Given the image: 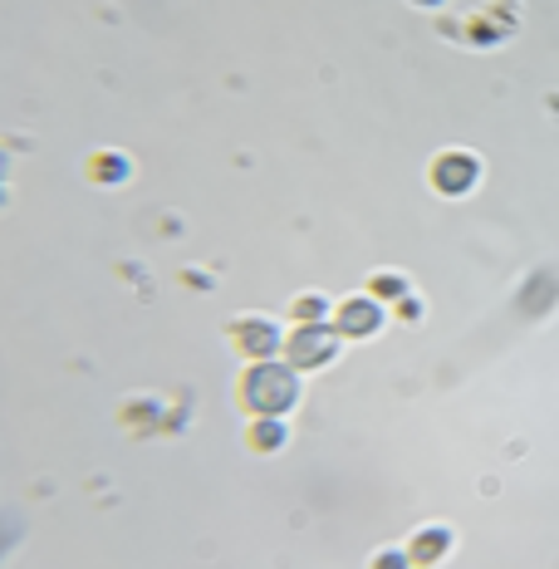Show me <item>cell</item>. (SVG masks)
Here are the masks:
<instances>
[{
    "label": "cell",
    "instance_id": "obj_1",
    "mask_svg": "<svg viewBox=\"0 0 559 569\" xmlns=\"http://www.w3.org/2000/svg\"><path fill=\"white\" fill-rule=\"evenodd\" d=\"M236 393L256 412V418H285L300 402V369L290 363H246V373L236 378Z\"/></svg>",
    "mask_w": 559,
    "mask_h": 569
},
{
    "label": "cell",
    "instance_id": "obj_5",
    "mask_svg": "<svg viewBox=\"0 0 559 569\" xmlns=\"http://www.w3.org/2000/svg\"><path fill=\"white\" fill-rule=\"evenodd\" d=\"M329 325L339 329V339H373L378 329H383V305L363 290V295H353V300H343Z\"/></svg>",
    "mask_w": 559,
    "mask_h": 569
},
{
    "label": "cell",
    "instance_id": "obj_8",
    "mask_svg": "<svg viewBox=\"0 0 559 569\" xmlns=\"http://www.w3.org/2000/svg\"><path fill=\"white\" fill-rule=\"evenodd\" d=\"M246 442H251V452H260V457L280 452V447L290 442V432H285V418H256L251 432H246Z\"/></svg>",
    "mask_w": 559,
    "mask_h": 569
},
{
    "label": "cell",
    "instance_id": "obj_7",
    "mask_svg": "<svg viewBox=\"0 0 559 569\" xmlns=\"http://www.w3.org/2000/svg\"><path fill=\"white\" fill-rule=\"evenodd\" d=\"M128 177H133V158L128 152L103 148L89 158V182H128Z\"/></svg>",
    "mask_w": 559,
    "mask_h": 569
},
{
    "label": "cell",
    "instance_id": "obj_10",
    "mask_svg": "<svg viewBox=\"0 0 559 569\" xmlns=\"http://www.w3.org/2000/svg\"><path fill=\"white\" fill-rule=\"evenodd\" d=\"M290 319L295 325H329V300L325 295H300V300L290 305Z\"/></svg>",
    "mask_w": 559,
    "mask_h": 569
},
{
    "label": "cell",
    "instance_id": "obj_2",
    "mask_svg": "<svg viewBox=\"0 0 559 569\" xmlns=\"http://www.w3.org/2000/svg\"><path fill=\"white\" fill-rule=\"evenodd\" d=\"M339 353V329L335 325H295L290 339H285V359H290V369H325V363H335Z\"/></svg>",
    "mask_w": 559,
    "mask_h": 569
},
{
    "label": "cell",
    "instance_id": "obj_3",
    "mask_svg": "<svg viewBox=\"0 0 559 569\" xmlns=\"http://www.w3.org/2000/svg\"><path fill=\"white\" fill-rule=\"evenodd\" d=\"M226 339H231V349L241 353V359H251V363H266L270 353L285 349L280 325L276 319H266V315H236L231 325H226Z\"/></svg>",
    "mask_w": 559,
    "mask_h": 569
},
{
    "label": "cell",
    "instance_id": "obj_6",
    "mask_svg": "<svg viewBox=\"0 0 559 569\" xmlns=\"http://www.w3.org/2000/svg\"><path fill=\"white\" fill-rule=\"evenodd\" d=\"M451 545H457V530H451V526H422L418 536L402 545V550H408L412 569H437L451 555Z\"/></svg>",
    "mask_w": 559,
    "mask_h": 569
},
{
    "label": "cell",
    "instance_id": "obj_4",
    "mask_svg": "<svg viewBox=\"0 0 559 569\" xmlns=\"http://www.w3.org/2000/svg\"><path fill=\"white\" fill-rule=\"evenodd\" d=\"M427 182L437 187L442 197H467L476 182H481V158L467 148H447L432 158V168H427Z\"/></svg>",
    "mask_w": 559,
    "mask_h": 569
},
{
    "label": "cell",
    "instance_id": "obj_9",
    "mask_svg": "<svg viewBox=\"0 0 559 569\" xmlns=\"http://www.w3.org/2000/svg\"><path fill=\"white\" fill-rule=\"evenodd\" d=\"M408 290H412V284H408V276H398V270H373V276H368V295H373L378 305H383V300H402Z\"/></svg>",
    "mask_w": 559,
    "mask_h": 569
},
{
    "label": "cell",
    "instance_id": "obj_12",
    "mask_svg": "<svg viewBox=\"0 0 559 569\" xmlns=\"http://www.w3.org/2000/svg\"><path fill=\"white\" fill-rule=\"evenodd\" d=\"M418 6H442V0H418Z\"/></svg>",
    "mask_w": 559,
    "mask_h": 569
},
{
    "label": "cell",
    "instance_id": "obj_11",
    "mask_svg": "<svg viewBox=\"0 0 559 569\" xmlns=\"http://www.w3.org/2000/svg\"><path fill=\"white\" fill-rule=\"evenodd\" d=\"M368 569H412V560H408V550H378L373 560H368Z\"/></svg>",
    "mask_w": 559,
    "mask_h": 569
}]
</instances>
